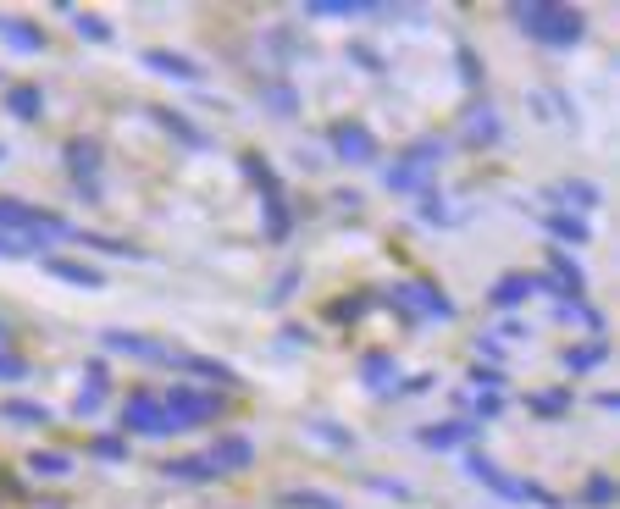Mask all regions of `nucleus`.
<instances>
[{
  "label": "nucleus",
  "mask_w": 620,
  "mask_h": 509,
  "mask_svg": "<svg viewBox=\"0 0 620 509\" xmlns=\"http://www.w3.org/2000/svg\"><path fill=\"white\" fill-rule=\"evenodd\" d=\"M515 23H521L537 45H549V50H576V45H582V34H587V17L565 12V6H521Z\"/></svg>",
  "instance_id": "2"
},
{
  "label": "nucleus",
  "mask_w": 620,
  "mask_h": 509,
  "mask_svg": "<svg viewBox=\"0 0 620 509\" xmlns=\"http://www.w3.org/2000/svg\"><path fill=\"white\" fill-rule=\"evenodd\" d=\"M305 427L316 432V438H327V449H333V454H355V432L338 427V421H322V415H316V421H305Z\"/></svg>",
  "instance_id": "26"
},
{
  "label": "nucleus",
  "mask_w": 620,
  "mask_h": 509,
  "mask_svg": "<svg viewBox=\"0 0 620 509\" xmlns=\"http://www.w3.org/2000/svg\"><path fill=\"white\" fill-rule=\"evenodd\" d=\"M532 410H537V415H549V421H554V415H565V410H571V393H532Z\"/></svg>",
  "instance_id": "32"
},
{
  "label": "nucleus",
  "mask_w": 620,
  "mask_h": 509,
  "mask_svg": "<svg viewBox=\"0 0 620 509\" xmlns=\"http://www.w3.org/2000/svg\"><path fill=\"white\" fill-rule=\"evenodd\" d=\"M244 172L255 178V189H261V200H266V222H272L266 233H272V238H288V233H294V216H288V200H283V183H277V172L261 161V155H244Z\"/></svg>",
  "instance_id": "4"
},
{
  "label": "nucleus",
  "mask_w": 620,
  "mask_h": 509,
  "mask_svg": "<svg viewBox=\"0 0 620 509\" xmlns=\"http://www.w3.org/2000/svg\"><path fill=\"white\" fill-rule=\"evenodd\" d=\"M122 427L139 432V438H167V427H161V393H150V388L128 393V404H122Z\"/></svg>",
  "instance_id": "9"
},
{
  "label": "nucleus",
  "mask_w": 620,
  "mask_h": 509,
  "mask_svg": "<svg viewBox=\"0 0 620 509\" xmlns=\"http://www.w3.org/2000/svg\"><path fill=\"white\" fill-rule=\"evenodd\" d=\"M537 227H543V233H554V238H565V244H587V233H593V227H587V216H576V211H549Z\"/></svg>",
  "instance_id": "23"
},
{
  "label": "nucleus",
  "mask_w": 620,
  "mask_h": 509,
  "mask_svg": "<svg viewBox=\"0 0 620 509\" xmlns=\"http://www.w3.org/2000/svg\"><path fill=\"white\" fill-rule=\"evenodd\" d=\"M100 344L117 349V355H128V360H144V366H172V360H178V349L161 344V338H150V332H122V327H111V332H100Z\"/></svg>",
  "instance_id": "6"
},
{
  "label": "nucleus",
  "mask_w": 620,
  "mask_h": 509,
  "mask_svg": "<svg viewBox=\"0 0 620 509\" xmlns=\"http://www.w3.org/2000/svg\"><path fill=\"white\" fill-rule=\"evenodd\" d=\"M155 122H161V128H167V133H172V139H178V144H189V150H205L200 128H194L189 117H178V111H155Z\"/></svg>",
  "instance_id": "28"
},
{
  "label": "nucleus",
  "mask_w": 620,
  "mask_h": 509,
  "mask_svg": "<svg viewBox=\"0 0 620 509\" xmlns=\"http://www.w3.org/2000/svg\"><path fill=\"white\" fill-rule=\"evenodd\" d=\"M504 139V122H499V111H493V100L482 95V100H471L465 106V144H499Z\"/></svg>",
  "instance_id": "13"
},
{
  "label": "nucleus",
  "mask_w": 620,
  "mask_h": 509,
  "mask_svg": "<svg viewBox=\"0 0 620 509\" xmlns=\"http://www.w3.org/2000/svg\"><path fill=\"white\" fill-rule=\"evenodd\" d=\"M0 39H6L17 56H39V50H45V28L28 23V17H6V12H0Z\"/></svg>",
  "instance_id": "17"
},
{
  "label": "nucleus",
  "mask_w": 620,
  "mask_h": 509,
  "mask_svg": "<svg viewBox=\"0 0 620 509\" xmlns=\"http://www.w3.org/2000/svg\"><path fill=\"white\" fill-rule=\"evenodd\" d=\"M111 371L106 360H89V388H78V399H72V415H95L100 410V393H106Z\"/></svg>",
  "instance_id": "24"
},
{
  "label": "nucleus",
  "mask_w": 620,
  "mask_h": 509,
  "mask_svg": "<svg viewBox=\"0 0 620 509\" xmlns=\"http://www.w3.org/2000/svg\"><path fill=\"white\" fill-rule=\"evenodd\" d=\"M39 266H45L56 283H72V288H106V272L89 261H67V255H39Z\"/></svg>",
  "instance_id": "14"
},
{
  "label": "nucleus",
  "mask_w": 620,
  "mask_h": 509,
  "mask_svg": "<svg viewBox=\"0 0 620 509\" xmlns=\"http://www.w3.org/2000/svg\"><path fill=\"white\" fill-rule=\"evenodd\" d=\"M371 493H382V498H410V482H399V476H371Z\"/></svg>",
  "instance_id": "34"
},
{
  "label": "nucleus",
  "mask_w": 620,
  "mask_h": 509,
  "mask_svg": "<svg viewBox=\"0 0 620 509\" xmlns=\"http://www.w3.org/2000/svg\"><path fill=\"white\" fill-rule=\"evenodd\" d=\"M421 449H465V443H477V421H432V427L416 432Z\"/></svg>",
  "instance_id": "15"
},
{
  "label": "nucleus",
  "mask_w": 620,
  "mask_h": 509,
  "mask_svg": "<svg viewBox=\"0 0 620 509\" xmlns=\"http://www.w3.org/2000/svg\"><path fill=\"white\" fill-rule=\"evenodd\" d=\"M205 460H211V471L216 476H233V471H250L255 465V438H222V443H211V449H205Z\"/></svg>",
  "instance_id": "12"
},
{
  "label": "nucleus",
  "mask_w": 620,
  "mask_h": 509,
  "mask_svg": "<svg viewBox=\"0 0 620 509\" xmlns=\"http://www.w3.org/2000/svg\"><path fill=\"white\" fill-rule=\"evenodd\" d=\"M360 382H366L371 393H382V399H394V382H399L394 355H366L360 360Z\"/></svg>",
  "instance_id": "20"
},
{
  "label": "nucleus",
  "mask_w": 620,
  "mask_h": 509,
  "mask_svg": "<svg viewBox=\"0 0 620 509\" xmlns=\"http://www.w3.org/2000/svg\"><path fill=\"white\" fill-rule=\"evenodd\" d=\"M266 100H272V111H283V117L294 111V95H288V83H272V95H266Z\"/></svg>",
  "instance_id": "37"
},
{
  "label": "nucleus",
  "mask_w": 620,
  "mask_h": 509,
  "mask_svg": "<svg viewBox=\"0 0 620 509\" xmlns=\"http://www.w3.org/2000/svg\"><path fill=\"white\" fill-rule=\"evenodd\" d=\"M139 61L155 72V78L178 83V89H205V67L194 56H178V50H139Z\"/></svg>",
  "instance_id": "8"
},
{
  "label": "nucleus",
  "mask_w": 620,
  "mask_h": 509,
  "mask_svg": "<svg viewBox=\"0 0 620 509\" xmlns=\"http://www.w3.org/2000/svg\"><path fill=\"white\" fill-rule=\"evenodd\" d=\"M416 205H421V222H427V227H454V205L443 200L438 189H421Z\"/></svg>",
  "instance_id": "25"
},
{
  "label": "nucleus",
  "mask_w": 620,
  "mask_h": 509,
  "mask_svg": "<svg viewBox=\"0 0 620 509\" xmlns=\"http://www.w3.org/2000/svg\"><path fill=\"white\" fill-rule=\"evenodd\" d=\"M333 150H338V161H349V166H371V161H377V139H371V128H360V122H338V128H333Z\"/></svg>",
  "instance_id": "11"
},
{
  "label": "nucleus",
  "mask_w": 620,
  "mask_h": 509,
  "mask_svg": "<svg viewBox=\"0 0 620 509\" xmlns=\"http://www.w3.org/2000/svg\"><path fill=\"white\" fill-rule=\"evenodd\" d=\"M61 161H67V178H72V189L84 194L89 205H100V144H95V139H67V150H61Z\"/></svg>",
  "instance_id": "5"
},
{
  "label": "nucleus",
  "mask_w": 620,
  "mask_h": 509,
  "mask_svg": "<svg viewBox=\"0 0 620 509\" xmlns=\"http://www.w3.org/2000/svg\"><path fill=\"white\" fill-rule=\"evenodd\" d=\"M0 421H12V427H50V404H39V399H0Z\"/></svg>",
  "instance_id": "22"
},
{
  "label": "nucleus",
  "mask_w": 620,
  "mask_h": 509,
  "mask_svg": "<svg viewBox=\"0 0 620 509\" xmlns=\"http://www.w3.org/2000/svg\"><path fill=\"white\" fill-rule=\"evenodd\" d=\"M382 189L388 194H421V189H432V172H421V166H410L405 155H394V161L382 166Z\"/></svg>",
  "instance_id": "16"
},
{
  "label": "nucleus",
  "mask_w": 620,
  "mask_h": 509,
  "mask_svg": "<svg viewBox=\"0 0 620 509\" xmlns=\"http://www.w3.org/2000/svg\"><path fill=\"white\" fill-rule=\"evenodd\" d=\"M89 454L117 465V460H128V443H122V438H95V443H89Z\"/></svg>",
  "instance_id": "33"
},
{
  "label": "nucleus",
  "mask_w": 620,
  "mask_h": 509,
  "mask_svg": "<svg viewBox=\"0 0 620 509\" xmlns=\"http://www.w3.org/2000/svg\"><path fill=\"white\" fill-rule=\"evenodd\" d=\"M482 338H493V344L504 349V344H526V338H532V327H526V321H515V316H499L488 332H482Z\"/></svg>",
  "instance_id": "29"
},
{
  "label": "nucleus",
  "mask_w": 620,
  "mask_h": 509,
  "mask_svg": "<svg viewBox=\"0 0 620 509\" xmlns=\"http://www.w3.org/2000/svg\"><path fill=\"white\" fill-rule=\"evenodd\" d=\"M465 471L477 476V482H488L493 493L504 498V504H543V509H554V504H560V498H554V493H543L537 482H521V476L499 471V465H493L482 449H471V454H465Z\"/></svg>",
  "instance_id": "3"
},
{
  "label": "nucleus",
  "mask_w": 620,
  "mask_h": 509,
  "mask_svg": "<svg viewBox=\"0 0 620 509\" xmlns=\"http://www.w3.org/2000/svg\"><path fill=\"white\" fill-rule=\"evenodd\" d=\"M28 471H34V476H72V454L34 449V454H28Z\"/></svg>",
  "instance_id": "27"
},
{
  "label": "nucleus",
  "mask_w": 620,
  "mask_h": 509,
  "mask_svg": "<svg viewBox=\"0 0 620 509\" xmlns=\"http://www.w3.org/2000/svg\"><path fill=\"white\" fill-rule=\"evenodd\" d=\"M28 371H34V366H28V360L17 355V349H0V382H23Z\"/></svg>",
  "instance_id": "31"
},
{
  "label": "nucleus",
  "mask_w": 620,
  "mask_h": 509,
  "mask_svg": "<svg viewBox=\"0 0 620 509\" xmlns=\"http://www.w3.org/2000/svg\"><path fill=\"white\" fill-rule=\"evenodd\" d=\"M161 476H167V482H189V487H200V482H222V476L211 471V460H205V454H183V460H161Z\"/></svg>",
  "instance_id": "19"
},
{
  "label": "nucleus",
  "mask_w": 620,
  "mask_h": 509,
  "mask_svg": "<svg viewBox=\"0 0 620 509\" xmlns=\"http://www.w3.org/2000/svg\"><path fill=\"white\" fill-rule=\"evenodd\" d=\"M394 305H405V310H416L421 321H454V299L443 294L438 283H394Z\"/></svg>",
  "instance_id": "7"
},
{
  "label": "nucleus",
  "mask_w": 620,
  "mask_h": 509,
  "mask_svg": "<svg viewBox=\"0 0 620 509\" xmlns=\"http://www.w3.org/2000/svg\"><path fill=\"white\" fill-rule=\"evenodd\" d=\"M222 410H227V399L216 388H189V382H183V388L161 393V427H167V438L205 427V421H216Z\"/></svg>",
  "instance_id": "1"
},
{
  "label": "nucleus",
  "mask_w": 620,
  "mask_h": 509,
  "mask_svg": "<svg viewBox=\"0 0 620 509\" xmlns=\"http://www.w3.org/2000/svg\"><path fill=\"white\" fill-rule=\"evenodd\" d=\"M28 255H34L28 244H17L12 233H0V261H28Z\"/></svg>",
  "instance_id": "36"
},
{
  "label": "nucleus",
  "mask_w": 620,
  "mask_h": 509,
  "mask_svg": "<svg viewBox=\"0 0 620 509\" xmlns=\"http://www.w3.org/2000/svg\"><path fill=\"white\" fill-rule=\"evenodd\" d=\"M609 498H615V482H609V476H593V482H587V504H609Z\"/></svg>",
  "instance_id": "35"
},
{
  "label": "nucleus",
  "mask_w": 620,
  "mask_h": 509,
  "mask_svg": "<svg viewBox=\"0 0 620 509\" xmlns=\"http://www.w3.org/2000/svg\"><path fill=\"white\" fill-rule=\"evenodd\" d=\"M0 100H6V111H12L17 122H39V117H45V95H39V83H12Z\"/></svg>",
  "instance_id": "21"
},
{
  "label": "nucleus",
  "mask_w": 620,
  "mask_h": 509,
  "mask_svg": "<svg viewBox=\"0 0 620 509\" xmlns=\"http://www.w3.org/2000/svg\"><path fill=\"white\" fill-rule=\"evenodd\" d=\"M0 161H6V144H0Z\"/></svg>",
  "instance_id": "39"
},
{
  "label": "nucleus",
  "mask_w": 620,
  "mask_h": 509,
  "mask_svg": "<svg viewBox=\"0 0 620 509\" xmlns=\"http://www.w3.org/2000/svg\"><path fill=\"white\" fill-rule=\"evenodd\" d=\"M67 23L78 28V34H89V39H100V45H111V23H106V17H89V12H67Z\"/></svg>",
  "instance_id": "30"
},
{
  "label": "nucleus",
  "mask_w": 620,
  "mask_h": 509,
  "mask_svg": "<svg viewBox=\"0 0 620 509\" xmlns=\"http://www.w3.org/2000/svg\"><path fill=\"white\" fill-rule=\"evenodd\" d=\"M0 349H12V327H6V316H0Z\"/></svg>",
  "instance_id": "38"
},
{
  "label": "nucleus",
  "mask_w": 620,
  "mask_h": 509,
  "mask_svg": "<svg viewBox=\"0 0 620 509\" xmlns=\"http://www.w3.org/2000/svg\"><path fill=\"white\" fill-rule=\"evenodd\" d=\"M532 294H543V277H532V272H510V277H499V283L488 288V305L499 310V316H510L515 305H526Z\"/></svg>",
  "instance_id": "10"
},
{
  "label": "nucleus",
  "mask_w": 620,
  "mask_h": 509,
  "mask_svg": "<svg viewBox=\"0 0 620 509\" xmlns=\"http://www.w3.org/2000/svg\"><path fill=\"white\" fill-rule=\"evenodd\" d=\"M560 366H565V377H587V371H604V366H609L604 338H587V344H571V349L560 355Z\"/></svg>",
  "instance_id": "18"
}]
</instances>
